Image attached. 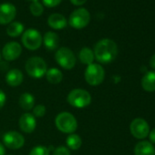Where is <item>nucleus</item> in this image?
<instances>
[{
  "label": "nucleus",
  "instance_id": "nucleus-1",
  "mask_svg": "<svg viewBox=\"0 0 155 155\" xmlns=\"http://www.w3.org/2000/svg\"><path fill=\"white\" fill-rule=\"evenodd\" d=\"M94 56L98 62L109 64L112 62L118 55L117 44L110 38H103L98 41L94 47Z\"/></svg>",
  "mask_w": 155,
  "mask_h": 155
},
{
  "label": "nucleus",
  "instance_id": "nucleus-36",
  "mask_svg": "<svg viewBox=\"0 0 155 155\" xmlns=\"http://www.w3.org/2000/svg\"><path fill=\"white\" fill-rule=\"evenodd\" d=\"M6 155H13V154H6Z\"/></svg>",
  "mask_w": 155,
  "mask_h": 155
},
{
  "label": "nucleus",
  "instance_id": "nucleus-18",
  "mask_svg": "<svg viewBox=\"0 0 155 155\" xmlns=\"http://www.w3.org/2000/svg\"><path fill=\"white\" fill-rule=\"evenodd\" d=\"M35 102H36V100H35L34 95L29 92L22 93L18 100V104L20 108L26 111L33 110V108L35 107Z\"/></svg>",
  "mask_w": 155,
  "mask_h": 155
},
{
  "label": "nucleus",
  "instance_id": "nucleus-8",
  "mask_svg": "<svg viewBox=\"0 0 155 155\" xmlns=\"http://www.w3.org/2000/svg\"><path fill=\"white\" fill-rule=\"evenodd\" d=\"M23 46L28 50H37L42 45V36L39 31L35 28L27 29L21 38Z\"/></svg>",
  "mask_w": 155,
  "mask_h": 155
},
{
  "label": "nucleus",
  "instance_id": "nucleus-31",
  "mask_svg": "<svg viewBox=\"0 0 155 155\" xmlns=\"http://www.w3.org/2000/svg\"><path fill=\"white\" fill-rule=\"evenodd\" d=\"M149 137H150V142L151 143H155V129L150 130V132L149 133Z\"/></svg>",
  "mask_w": 155,
  "mask_h": 155
},
{
  "label": "nucleus",
  "instance_id": "nucleus-5",
  "mask_svg": "<svg viewBox=\"0 0 155 155\" xmlns=\"http://www.w3.org/2000/svg\"><path fill=\"white\" fill-rule=\"evenodd\" d=\"M84 78L86 82L91 86H99L105 79V70L101 64L92 63L87 66Z\"/></svg>",
  "mask_w": 155,
  "mask_h": 155
},
{
  "label": "nucleus",
  "instance_id": "nucleus-10",
  "mask_svg": "<svg viewBox=\"0 0 155 155\" xmlns=\"http://www.w3.org/2000/svg\"><path fill=\"white\" fill-rule=\"evenodd\" d=\"M130 133L136 139L141 140L146 138L150 133V127L147 121L141 118L134 119L130 125Z\"/></svg>",
  "mask_w": 155,
  "mask_h": 155
},
{
  "label": "nucleus",
  "instance_id": "nucleus-6",
  "mask_svg": "<svg viewBox=\"0 0 155 155\" xmlns=\"http://www.w3.org/2000/svg\"><path fill=\"white\" fill-rule=\"evenodd\" d=\"M55 59L58 65L66 70H70L74 68L77 59L74 52L66 47L59 48L55 53Z\"/></svg>",
  "mask_w": 155,
  "mask_h": 155
},
{
  "label": "nucleus",
  "instance_id": "nucleus-16",
  "mask_svg": "<svg viewBox=\"0 0 155 155\" xmlns=\"http://www.w3.org/2000/svg\"><path fill=\"white\" fill-rule=\"evenodd\" d=\"M42 43L44 44L45 48L49 50L53 51L58 48L59 44V38L57 33L52 31H48L44 37L42 38Z\"/></svg>",
  "mask_w": 155,
  "mask_h": 155
},
{
  "label": "nucleus",
  "instance_id": "nucleus-19",
  "mask_svg": "<svg viewBox=\"0 0 155 155\" xmlns=\"http://www.w3.org/2000/svg\"><path fill=\"white\" fill-rule=\"evenodd\" d=\"M141 87L148 92L155 91V71H148L142 77Z\"/></svg>",
  "mask_w": 155,
  "mask_h": 155
},
{
  "label": "nucleus",
  "instance_id": "nucleus-27",
  "mask_svg": "<svg viewBox=\"0 0 155 155\" xmlns=\"http://www.w3.org/2000/svg\"><path fill=\"white\" fill-rule=\"evenodd\" d=\"M52 155H71V154H70V150L68 147L60 145L54 149Z\"/></svg>",
  "mask_w": 155,
  "mask_h": 155
},
{
  "label": "nucleus",
  "instance_id": "nucleus-33",
  "mask_svg": "<svg viewBox=\"0 0 155 155\" xmlns=\"http://www.w3.org/2000/svg\"><path fill=\"white\" fill-rule=\"evenodd\" d=\"M0 155H6V148L1 142H0Z\"/></svg>",
  "mask_w": 155,
  "mask_h": 155
},
{
  "label": "nucleus",
  "instance_id": "nucleus-11",
  "mask_svg": "<svg viewBox=\"0 0 155 155\" xmlns=\"http://www.w3.org/2000/svg\"><path fill=\"white\" fill-rule=\"evenodd\" d=\"M22 53V47L18 42L11 41L7 43L2 49V57L7 61H14L18 59Z\"/></svg>",
  "mask_w": 155,
  "mask_h": 155
},
{
  "label": "nucleus",
  "instance_id": "nucleus-26",
  "mask_svg": "<svg viewBox=\"0 0 155 155\" xmlns=\"http://www.w3.org/2000/svg\"><path fill=\"white\" fill-rule=\"evenodd\" d=\"M46 112H47L46 107L44 105H42V104H38L37 106H35L33 108V113L32 114L37 119V118H42V117H44L45 114H46Z\"/></svg>",
  "mask_w": 155,
  "mask_h": 155
},
{
  "label": "nucleus",
  "instance_id": "nucleus-12",
  "mask_svg": "<svg viewBox=\"0 0 155 155\" xmlns=\"http://www.w3.org/2000/svg\"><path fill=\"white\" fill-rule=\"evenodd\" d=\"M17 15V8L11 3L0 4V24L7 25L11 23Z\"/></svg>",
  "mask_w": 155,
  "mask_h": 155
},
{
  "label": "nucleus",
  "instance_id": "nucleus-23",
  "mask_svg": "<svg viewBox=\"0 0 155 155\" xmlns=\"http://www.w3.org/2000/svg\"><path fill=\"white\" fill-rule=\"evenodd\" d=\"M24 31V25L20 22H11L8 28H7V34L11 38H17L19 37Z\"/></svg>",
  "mask_w": 155,
  "mask_h": 155
},
{
  "label": "nucleus",
  "instance_id": "nucleus-14",
  "mask_svg": "<svg viewBox=\"0 0 155 155\" xmlns=\"http://www.w3.org/2000/svg\"><path fill=\"white\" fill-rule=\"evenodd\" d=\"M23 81L24 75L18 68H12L6 75V82L10 87H18L22 84Z\"/></svg>",
  "mask_w": 155,
  "mask_h": 155
},
{
  "label": "nucleus",
  "instance_id": "nucleus-21",
  "mask_svg": "<svg viewBox=\"0 0 155 155\" xmlns=\"http://www.w3.org/2000/svg\"><path fill=\"white\" fill-rule=\"evenodd\" d=\"M79 59L82 64L87 65V66L94 63L95 56H94L93 50L87 47L81 48V51L79 52Z\"/></svg>",
  "mask_w": 155,
  "mask_h": 155
},
{
  "label": "nucleus",
  "instance_id": "nucleus-15",
  "mask_svg": "<svg viewBox=\"0 0 155 155\" xmlns=\"http://www.w3.org/2000/svg\"><path fill=\"white\" fill-rule=\"evenodd\" d=\"M48 24L51 28L56 30H60L66 28L68 22H67V18L63 15L58 13H54L48 17Z\"/></svg>",
  "mask_w": 155,
  "mask_h": 155
},
{
  "label": "nucleus",
  "instance_id": "nucleus-29",
  "mask_svg": "<svg viewBox=\"0 0 155 155\" xmlns=\"http://www.w3.org/2000/svg\"><path fill=\"white\" fill-rule=\"evenodd\" d=\"M6 102H7V95L3 91L0 90V110L3 109Z\"/></svg>",
  "mask_w": 155,
  "mask_h": 155
},
{
  "label": "nucleus",
  "instance_id": "nucleus-20",
  "mask_svg": "<svg viewBox=\"0 0 155 155\" xmlns=\"http://www.w3.org/2000/svg\"><path fill=\"white\" fill-rule=\"evenodd\" d=\"M46 79L50 84H58L63 80V73L57 68H51L46 72Z\"/></svg>",
  "mask_w": 155,
  "mask_h": 155
},
{
  "label": "nucleus",
  "instance_id": "nucleus-3",
  "mask_svg": "<svg viewBox=\"0 0 155 155\" xmlns=\"http://www.w3.org/2000/svg\"><path fill=\"white\" fill-rule=\"evenodd\" d=\"M91 93L83 89H74L67 96L68 103L77 109H83L91 103Z\"/></svg>",
  "mask_w": 155,
  "mask_h": 155
},
{
  "label": "nucleus",
  "instance_id": "nucleus-34",
  "mask_svg": "<svg viewBox=\"0 0 155 155\" xmlns=\"http://www.w3.org/2000/svg\"><path fill=\"white\" fill-rule=\"evenodd\" d=\"M28 1H31V2H36V1H38V0H28Z\"/></svg>",
  "mask_w": 155,
  "mask_h": 155
},
{
  "label": "nucleus",
  "instance_id": "nucleus-28",
  "mask_svg": "<svg viewBox=\"0 0 155 155\" xmlns=\"http://www.w3.org/2000/svg\"><path fill=\"white\" fill-rule=\"evenodd\" d=\"M61 1L62 0H42L43 4L47 8H56L61 3Z\"/></svg>",
  "mask_w": 155,
  "mask_h": 155
},
{
  "label": "nucleus",
  "instance_id": "nucleus-24",
  "mask_svg": "<svg viewBox=\"0 0 155 155\" xmlns=\"http://www.w3.org/2000/svg\"><path fill=\"white\" fill-rule=\"evenodd\" d=\"M51 150H53V146L47 147L44 145H37L31 149L28 155H50Z\"/></svg>",
  "mask_w": 155,
  "mask_h": 155
},
{
  "label": "nucleus",
  "instance_id": "nucleus-35",
  "mask_svg": "<svg viewBox=\"0 0 155 155\" xmlns=\"http://www.w3.org/2000/svg\"><path fill=\"white\" fill-rule=\"evenodd\" d=\"M0 58H1V52H0Z\"/></svg>",
  "mask_w": 155,
  "mask_h": 155
},
{
  "label": "nucleus",
  "instance_id": "nucleus-9",
  "mask_svg": "<svg viewBox=\"0 0 155 155\" xmlns=\"http://www.w3.org/2000/svg\"><path fill=\"white\" fill-rule=\"evenodd\" d=\"M3 145L10 150H19L25 144L24 136L16 130L7 131L2 138Z\"/></svg>",
  "mask_w": 155,
  "mask_h": 155
},
{
  "label": "nucleus",
  "instance_id": "nucleus-32",
  "mask_svg": "<svg viewBox=\"0 0 155 155\" xmlns=\"http://www.w3.org/2000/svg\"><path fill=\"white\" fill-rule=\"evenodd\" d=\"M150 68L155 69V54L152 55L150 59Z\"/></svg>",
  "mask_w": 155,
  "mask_h": 155
},
{
  "label": "nucleus",
  "instance_id": "nucleus-22",
  "mask_svg": "<svg viewBox=\"0 0 155 155\" xmlns=\"http://www.w3.org/2000/svg\"><path fill=\"white\" fill-rule=\"evenodd\" d=\"M66 144L69 150H77L81 149V147L82 145V139L79 134L71 133V134H68V136L67 137Z\"/></svg>",
  "mask_w": 155,
  "mask_h": 155
},
{
  "label": "nucleus",
  "instance_id": "nucleus-25",
  "mask_svg": "<svg viewBox=\"0 0 155 155\" xmlns=\"http://www.w3.org/2000/svg\"><path fill=\"white\" fill-rule=\"evenodd\" d=\"M29 10L33 16L39 17L44 12V7L38 1H36V2H32V4L29 6Z\"/></svg>",
  "mask_w": 155,
  "mask_h": 155
},
{
  "label": "nucleus",
  "instance_id": "nucleus-13",
  "mask_svg": "<svg viewBox=\"0 0 155 155\" xmlns=\"http://www.w3.org/2000/svg\"><path fill=\"white\" fill-rule=\"evenodd\" d=\"M18 125L21 131H23L24 133H32L37 128V119L32 113L25 112L20 116Z\"/></svg>",
  "mask_w": 155,
  "mask_h": 155
},
{
  "label": "nucleus",
  "instance_id": "nucleus-4",
  "mask_svg": "<svg viewBox=\"0 0 155 155\" xmlns=\"http://www.w3.org/2000/svg\"><path fill=\"white\" fill-rule=\"evenodd\" d=\"M25 69L28 75L33 79H41L46 75L48 65L42 58L35 56L27 60L25 64Z\"/></svg>",
  "mask_w": 155,
  "mask_h": 155
},
{
  "label": "nucleus",
  "instance_id": "nucleus-2",
  "mask_svg": "<svg viewBox=\"0 0 155 155\" xmlns=\"http://www.w3.org/2000/svg\"><path fill=\"white\" fill-rule=\"evenodd\" d=\"M55 125L60 132L71 134L75 133L78 129V120L72 113L62 111L56 116Z\"/></svg>",
  "mask_w": 155,
  "mask_h": 155
},
{
  "label": "nucleus",
  "instance_id": "nucleus-30",
  "mask_svg": "<svg viewBox=\"0 0 155 155\" xmlns=\"http://www.w3.org/2000/svg\"><path fill=\"white\" fill-rule=\"evenodd\" d=\"M70 2H71L74 6L79 7V6L84 5V4L87 2V0H70Z\"/></svg>",
  "mask_w": 155,
  "mask_h": 155
},
{
  "label": "nucleus",
  "instance_id": "nucleus-7",
  "mask_svg": "<svg viewBox=\"0 0 155 155\" xmlns=\"http://www.w3.org/2000/svg\"><path fill=\"white\" fill-rule=\"evenodd\" d=\"M91 21V14L90 12L84 8H81L74 10L68 18V23L71 28L75 29H82L86 28Z\"/></svg>",
  "mask_w": 155,
  "mask_h": 155
},
{
  "label": "nucleus",
  "instance_id": "nucleus-17",
  "mask_svg": "<svg viewBox=\"0 0 155 155\" xmlns=\"http://www.w3.org/2000/svg\"><path fill=\"white\" fill-rule=\"evenodd\" d=\"M134 155H155V148L150 141H140L134 147Z\"/></svg>",
  "mask_w": 155,
  "mask_h": 155
}]
</instances>
